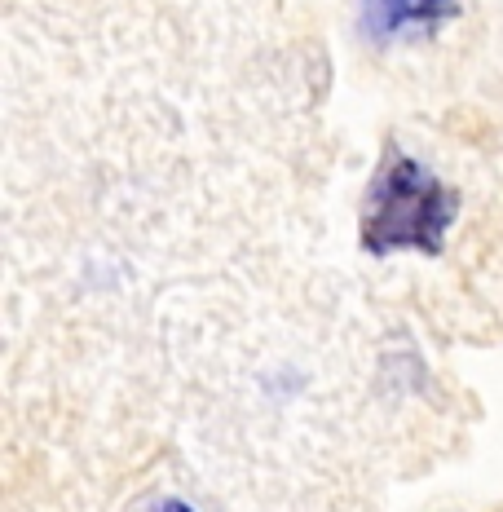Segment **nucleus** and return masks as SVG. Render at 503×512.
I'll return each mask as SVG.
<instances>
[{
  "label": "nucleus",
  "mask_w": 503,
  "mask_h": 512,
  "mask_svg": "<svg viewBox=\"0 0 503 512\" xmlns=\"http://www.w3.org/2000/svg\"><path fill=\"white\" fill-rule=\"evenodd\" d=\"M464 14V0H353L358 36L376 49L420 45Z\"/></svg>",
  "instance_id": "nucleus-2"
},
{
  "label": "nucleus",
  "mask_w": 503,
  "mask_h": 512,
  "mask_svg": "<svg viewBox=\"0 0 503 512\" xmlns=\"http://www.w3.org/2000/svg\"><path fill=\"white\" fill-rule=\"evenodd\" d=\"M459 199L424 159H415L406 146L389 142L367 181L362 195V217H358V243L367 256H398V252H420V256H442L451 239Z\"/></svg>",
  "instance_id": "nucleus-1"
},
{
  "label": "nucleus",
  "mask_w": 503,
  "mask_h": 512,
  "mask_svg": "<svg viewBox=\"0 0 503 512\" xmlns=\"http://www.w3.org/2000/svg\"><path fill=\"white\" fill-rule=\"evenodd\" d=\"M155 512H195V508H190L186 499H159Z\"/></svg>",
  "instance_id": "nucleus-3"
}]
</instances>
